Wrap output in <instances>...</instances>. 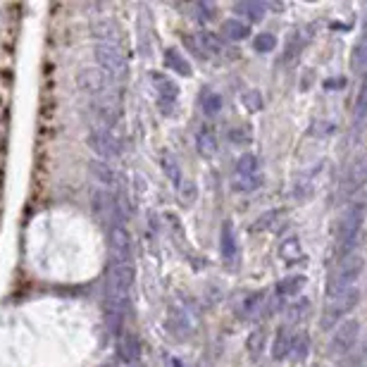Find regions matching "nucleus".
Returning a JSON list of instances; mask_svg holds the SVG:
<instances>
[{"label": "nucleus", "mask_w": 367, "mask_h": 367, "mask_svg": "<svg viewBox=\"0 0 367 367\" xmlns=\"http://www.w3.org/2000/svg\"><path fill=\"white\" fill-rule=\"evenodd\" d=\"M367 217V201L365 198H355L350 201V205L341 213L337 224V246H334V256L341 258L355 253V246H358V239L363 234V224Z\"/></svg>", "instance_id": "obj_1"}, {"label": "nucleus", "mask_w": 367, "mask_h": 367, "mask_svg": "<svg viewBox=\"0 0 367 367\" xmlns=\"http://www.w3.org/2000/svg\"><path fill=\"white\" fill-rule=\"evenodd\" d=\"M363 269H365V258L360 253H350V256L337 260V265L329 269L327 274V298L355 286L358 277L363 274Z\"/></svg>", "instance_id": "obj_2"}, {"label": "nucleus", "mask_w": 367, "mask_h": 367, "mask_svg": "<svg viewBox=\"0 0 367 367\" xmlns=\"http://www.w3.org/2000/svg\"><path fill=\"white\" fill-rule=\"evenodd\" d=\"M96 60H98L100 72H105L112 82L122 86L129 74V62L127 55H124L122 43H96Z\"/></svg>", "instance_id": "obj_3"}, {"label": "nucleus", "mask_w": 367, "mask_h": 367, "mask_svg": "<svg viewBox=\"0 0 367 367\" xmlns=\"http://www.w3.org/2000/svg\"><path fill=\"white\" fill-rule=\"evenodd\" d=\"M358 303H360V291L355 289V286H350V289L341 291V294H337V296H329L325 303V310H322V327L334 329L337 325H341L343 317H346Z\"/></svg>", "instance_id": "obj_4"}, {"label": "nucleus", "mask_w": 367, "mask_h": 367, "mask_svg": "<svg viewBox=\"0 0 367 367\" xmlns=\"http://www.w3.org/2000/svg\"><path fill=\"white\" fill-rule=\"evenodd\" d=\"M89 145H91V150L98 155V160H105V163H107V160H115V158H120V155H122L120 136H115V132H112V129L98 127V124L91 129Z\"/></svg>", "instance_id": "obj_5"}, {"label": "nucleus", "mask_w": 367, "mask_h": 367, "mask_svg": "<svg viewBox=\"0 0 367 367\" xmlns=\"http://www.w3.org/2000/svg\"><path fill=\"white\" fill-rule=\"evenodd\" d=\"M360 339V322L358 320H343L341 325L334 327V334L329 339V355H341L350 353L355 346H358Z\"/></svg>", "instance_id": "obj_6"}, {"label": "nucleus", "mask_w": 367, "mask_h": 367, "mask_svg": "<svg viewBox=\"0 0 367 367\" xmlns=\"http://www.w3.org/2000/svg\"><path fill=\"white\" fill-rule=\"evenodd\" d=\"M79 89H82L89 98H100V96L110 93V91H117L120 89V84L112 82L105 72L91 67V69H84V72L79 74Z\"/></svg>", "instance_id": "obj_7"}, {"label": "nucleus", "mask_w": 367, "mask_h": 367, "mask_svg": "<svg viewBox=\"0 0 367 367\" xmlns=\"http://www.w3.org/2000/svg\"><path fill=\"white\" fill-rule=\"evenodd\" d=\"M115 355H117V360H120L122 365H127V367L138 365V363H141V341H138L134 334L122 332L120 337H117Z\"/></svg>", "instance_id": "obj_8"}, {"label": "nucleus", "mask_w": 367, "mask_h": 367, "mask_svg": "<svg viewBox=\"0 0 367 367\" xmlns=\"http://www.w3.org/2000/svg\"><path fill=\"white\" fill-rule=\"evenodd\" d=\"M363 186H367V158H358L355 163H350L346 172H343L341 193L353 196V193H358Z\"/></svg>", "instance_id": "obj_9"}, {"label": "nucleus", "mask_w": 367, "mask_h": 367, "mask_svg": "<svg viewBox=\"0 0 367 367\" xmlns=\"http://www.w3.org/2000/svg\"><path fill=\"white\" fill-rule=\"evenodd\" d=\"M110 248H112V260L132 262V236H129L124 224L110 226Z\"/></svg>", "instance_id": "obj_10"}, {"label": "nucleus", "mask_w": 367, "mask_h": 367, "mask_svg": "<svg viewBox=\"0 0 367 367\" xmlns=\"http://www.w3.org/2000/svg\"><path fill=\"white\" fill-rule=\"evenodd\" d=\"M150 77H153V86L158 89L160 107H163L165 112H170L172 105L177 102V98H179V86L172 82L170 77H165V74H160V72H153Z\"/></svg>", "instance_id": "obj_11"}, {"label": "nucleus", "mask_w": 367, "mask_h": 367, "mask_svg": "<svg viewBox=\"0 0 367 367\" xmlns=\"http://www.w3.org/2000/svg\"><path fill=\"white\" fill-rule=\"evenodd\" d=\"M222 36L231 43L246 41V39H251V24L239 17H229V19H224V24H222Z\"/></svg>", "instance_id": "obj_12"}, {"label": "nucleus", "mask_w": 367, "mask_h": 367, "mask_svg": "<svg viewBox=\"0 0 367 367\" xmlns=\"http://www.w3.org/2000/svg\"><path fill=\"white\" fill-rule=\"evenodd\" d=\"M236 251H239V244H236L234 224L224 222L222 224V234H220V256H222V260L231 262L236 258Z\"/></svg>", "instance_id": "obj_13"}, {"label": "nucleus", "mask_w": 367, "mask_h": 367, "mask_svg": "<svg viewBox=\"0 0 367 367\" xmlns=\"http://www.w3.org/2000/svg\"><path fill=\"white\" fill-rule=\"evenodd\" d=\"M93 36H96V43H122V31L120 26L115 24L112 19H100L93 24Z\"/></svg>", "instance_id": "obj_14"}, {"label": "nucleus", "mask_w": 367, "mask_h": 367, "mask_svg": "<svg viewBox=\"0 0 367 367\" xmlns=\"http://www.w3.org/2000/svg\"><path fill=\"white\" fill-rule=\"evenodd\" d=\"M234 12L239 15V19H244L251 24V21H260L262 17H265L267 8H265V3H258V0H246V3L234 5Z\"/></svg>", "instance_id": "obj_15"}, {"label": "nucleus", "mask_w": 367, "mask_h": 367, "mask_svg": "<svg viewBox=\"0 0 367 367\" xmlns=\"http://www.w3.org/2000/svg\"><path fill=\"white\" fill-rule=\"evenodd\" d=\"M196 148L203 158H215L217 155V136L213 134V129L203 127L196 134Z\"/></svg>", "instance_id": "obj_16"}, {"label": "nucleus", "mask_w": 367, "mask_h": 367, "mask_svg": "<svg viewBox=\"0 0 367 367\" xmlns=\"http://www.w3.org/2000/svg\"><path fill=\"white\" fill-rule=\"evenodd\" d=\"M307 284L305 274H291V277H284L282 282L277 284V296L279 298H286V296H298L303 291V286Z\"/></svg>", "instance_id": "obj_17"}, {"label": "nucleus", "mask_w": 367, "mask_h": 367, "mask_svg": "<svg viewBox=\"0 0 367 367\" xmlns=\"http://www.w3.org/2000/svg\"><path fill=\"white\" fill-rule=\"evenodd\" d=\"M165 64L170 69H174L177 74H181V77H191V72H193L191 62H188L177 48H167L165 51Z\"/></svg>", "instance_id": "obj_18"}, {"label": "nucleus", "mask_w": 367, "mask_h": 367, "mask_svg": "<svg viewBox=\"0 0 367 367\" xmlns=\"http://www.w3.org/2000/svg\"><path fill=\"white\" fill-rule=\"evenodd\" d=\"M89 170L93 172V177L98 179L100 184H105V186H112L115 184V170H112L110 165L105 163V160H98V158H93V160H89Z\"/></svg>", "instance_id": "obj_19"}, {"label": "nucleus", "mask_w": 367, "mask_h": 367, "mask_svg": "<svg viewBox=\"0 0 367 367\" xmlns=\"http://www.w3.org/2000/svg\"><path fill=\"white\" fill-rule=\"evenodd\" d=\"M260 174V160L253 153H244L239 160H236V174L234 177H253Z\"/></svg>", "instance_id": "obj_20"}, {"label": "nucleus", "mask_w": 367, "mask_h": 367, "mask_svg": "<svg viewBox=\"0 0 367 367\" xmlns=\"http://www.w3.org/2000/svg\"><path fill=\"white\" fill-rule=\"evenodd\" d=\"M291 341H294V337L289 334V329H279L277 337H274V343H272V358L284 360L286 355L291 353Z\"/></svg>", "instance_id": "obj_21"}, {"label": "nucleus", "mask_w": 367, "mask_h": 367, "mask_svg": "<svg viewBox=\"0 0 367 367\" xmlns=\"http://www.w3.org/2000/svg\"><path fill=\"white\" fill-rule=\"evenodd\" d=\"M303 256V251H301V241L296 239V236H291V239H286L282 246H279V258L286 262V265H294L298 258Z\"/></svg>", "instance_id": "obj_22"}, {"label": "nucleus", "mask_w": 367, "mask_h": 367, "mask_svg": "<svg viewBox=\"0 0 367 367\" xmlns=\"http://www.w3.org/2000/svg\"><path fill=\"white\" fill-rule=\"evenodd\" d=\"M222 105H224V98L220 93H215V91H205L201 96V107L208 117L220 115V112H222Z\"/></svg>", "instance_id": "obj_23"}, {"label": "nucleus", "mask_w": 367, "mask_h": 367, "mask_svg": "<svg viewBox=\"0 0 367 367\" xmlns=\"http://www.w3.org/2000/svg\"><path fill=\"white\" fill-rule=\"evenodd\" d=\"M350 67H353V72L367 74V34H363V39L355 46L353 55H350Z\"/></svg>", "instance_id": "obj_24"}, {"label": "nucleus", "mask_w": 367, "mask_h": 367, "mask_svg": "<svg viewBox=\"0 0 367 367\" xmlns=\"http://www.w3.org/2000/svg\"><path fill=\"white\" fill-rule=\"evenodd\" d=\"M365 117H367V74L363 77V82H360V91H358V96H355V102H353V120L363 122Z\"/></svg>", "instance_id": "obj_25"}, {"label": "nucleus", "mask_w": 367, "mask_h": 367, "mask_svg": "<svg viewBox=\"0 0 367 367\" xmlns=\"http://www.w3.org/2000/svg\"><path fill=\"white\" fill-rule=\"evenodd\" d=\"M160 165H163L167 179H170L177 188H179V186H181V167H179V163H177V160H174V155L165 153V155H163V160H160Z\"/></svg>", "instance_id": "obj_26"}, {"label": "nucleus", "mask_w": 367, "mask_h": 367, "mask_svg": "<svg viewBox=\"0 0 367 367\" xmlns=\"http://www.w3.org/2000/svg\"><path fill=\"white\" fill-rule=\"evenodd\" d=\"M260 184H262V174H253V177H234L231 186L241 193H251V191H256Z\"/></svg>", "instance_id": "obj_27"}, {"label": "nucleus", "mask_w": 367, "mask_h": 367, "mask_svg": "<svg viewBox=\"0 0 367 367\" xmlns=\"http://www.w3.org/2000/svg\"><path fill=\"white\" fill-rule=\"evenodd\" d=\"M198 43H201L203 51L208 53H222V36L220 34H213V31H201V36H198Z\"/></svg>", "instance_id": "obj_28"}, {"label": "nucleus", "mask_w": 367, "mask_h": 367, "mask_svg": "<svg viewBox=\"0 0 367 367\" xmlns=\"http://www.w3.org/2000/svg\"><path fill=\"white\" fill-rule=\"evenodd\" d=\"M307 350H310V339H307L305 332H298L294 337V341H291V353H294V358L303 360L307 355Z\"/></svg>", "instance_id": "obj_29"}, {"label": "nucleus", "mask_w": 367, "mask_h": 367, "mask_svg": "<svg viewBox=\"0 0 367 367\" xmlns=\"http://www.w3.org/2000/svg\"><path fill=\"white\" fill-rule=\"evenodd\" d=\"M246 346H248V353H251L253 358H258V355L262 353V348H265V329H256V332L248 337Z\"/></svg>", "instance_id": "obj_30"}, {"label": "nucleus", "mask_w": 367, "mask_h": 367, "mask_svg": "<svg viewBox=\"0 0 367 367\" xmlns=\"http://www.w3.org/2000/svg\"><path fill=\"white\" fill-rule=\"evenodd\" d=\"M253 48H256L258 53H272L274 48H277V36L274 34H258L256 41H253Z\"/></svg>", "instance_id": "obj_31"}, {"label": "nucleus", "mask_w": 367, "mask_h": 367, "mask_svg": "<svg viewBox=\"0 0 367 367\" xmlns=\"http://www.w3.org/2000/svg\"><path fill=\"white\" fill-rule=\"evenodd\" d=\"M277 220H279V210H267V213L262 215V217L258 220V222L253 224L251 229H253V231H267L269 226H272L274 222H277Z\"/></svg>", "instance_id": "obj_32"}, {"label": "nucleus", "mask_w": 367, "mask_h": 367, "mask_svg": "<svg viewBox=\"0 0 367 367\" xmlns=\"http://www.w3.org/2000/svg\"><path fill=\"white\" fill-rule=\"evenodd\" d=\"M244 102L248 105V110H260L262 107V96H260V91H248V93L244 96Z\"/></svg>", "instance_id": "obj_33"}, {"label": "nucleus", "mask_w": 367, "mask_h": 367, "mask_svg": "<svg viewBox=\"0 0 367 367\" xmlns=\"http://www.w3.org/2000/svg\"><path fill=\"white\" fill-rule=\"evenodd\" d=\"M262 291L260 294H253V296H248L246 298V303H244V315H251V312H256V307H260V303H262Z\"/></svg>", "instance_id": "obj_34"}, {"label": "nucleus", "mask_w": 367, "mask_h": 367, "mask_svg": "<svg viewBox=\"0 0 367 367\" xmlns=\"http://www.w3.org/2000/svg\"><path fill=\"white\" fill-rule=\"evenodd\" d=\"M179 191H181V201H184V196H186V203H191L193 198H196V186H193L191 181L181 184V186H179Z\"/></svg>", "instance_id": "obj_35"}, {"label": "nucleus", "mask_w": 367, "mask_h": 367, "mask_svg": "<svg viewBox=\"0 0 367 367\" xmlns=\"http://www.w3.org/2000/svg\"><path fill=\"white\" fill-rule=\"evenodd\" d=\"M184 41H186V46L191 48V51L196 53V55H203V57H205V51H203L201 46H198V43H196V39H193V36H186V39H184Z\"/></svg>", "instance_id": "obj_36"}, {"label": "nucleus", "mask_w": 367, "mask_h": 367, "mask_svg": "<svg viewBox=\"0 0 367 367\" xmlns=\"http://www.w3.org/2000/svg\"><path fill=\"white\" fill-rule=\"evenodd\" d=\"M102 367H127V365H122L120 360H107V363L102 365Z\"/></svg>", "instance_id": "obj_37"}, {"label": "nucleus", "mask_w": 367, "mask_h": 367, "mask_svg": "<svg viewBox=\"0 0 367 367\" xmlns=\"http://www.w3.org/2000/svg\"><path fill=\"white\" fill-rule=\"evenodd\" d=\"M174 367H184V365L179 363V360H174Z\"/></svg>", "instance_id": "obj_38"}]
</instances>
